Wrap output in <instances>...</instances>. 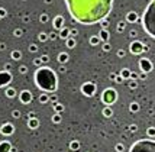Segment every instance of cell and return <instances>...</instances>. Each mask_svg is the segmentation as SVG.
<instances>
[{"label":"cell","mask_w":155,"mask_h":152,"mask_svg":"<svg viewBox=\"0 0 155 152\" xmlns=\"http://www.w3.org/2000/svg\"><path fill=\"white\" fill-rule=\"evenodd\" d=\"M65 3L70 15L83 25L103 20L112 9V0H65Z\"/></svg>","instance_id":"1"},{"label":"cell","mask_w":155,"mask_h":152,"mask_svg":"<svg viewBox=\"0 0 155 152\" xmlns=\"http://www.w3.org/2000/svg\"><path fill=\"white\" fill-rule=\"evenodd\" d=\"M36 86L45 91H54L57 88V77L52 70L49 68H41L35 74Z\"/></svg>","instance_id":"2"},{"label":"cell","mask_w":155,"mask_h":152,"mask_svg":"<svg viewBox=\"0 0 155 152\" xmlns=\"http://www.w3.org/2000/svg\"><path fill=\"white\" fill-rule=\"evenodd\" d=\"M144 28L151 36L155 38V0L148 4L144 13Z\"/></svg>","instance_id":"3"},{"label":"cell","mask_w":155,"mask_h":152,"mask_svg":"<svg viewBox=\"0 0 155 152\" xmlns=\"http://www.w3.org/2000/svg\"><path fill=\"white\" fill-rule=\"evenodd\" d=\"M131 152H155V142L154 141H138L132 148Z\"/></svg>","instance_id":"4"},{"label":"cell","mask_w":155,"mask_h":152,"mask_svg":"<svg viewBox=\"0 0 155 152\" xmlns=\"http://www.w3.org/2000/svg\"><path fill=\"white\" fill-rule=\"evenodd\" d=\"M102 100H103L104 104H112V103L116 100V91H115L113 88L104 90V93H103V96H102Z\"/></svg>","instance_id":"5"},{"label":"cell","mask_w":155,"mask_h":152,"mask_svg":"<svg viewBox=\"0 0 155 152\" xmlns=\"http://www.w3.org/2000/svg\"><path fill=\"white\" fill-rule=\"evenodd\" d=\"M81 91L86 94V96H93L94 94V91H96V86L93 84V83H86L83 87H81Z\"/></svg>","instance_id":"6"},{"label":"cell","mask_w":155,"mask_h":152,"mask_svg":"<svg viewBox=\"0 0 155 152\" xmlns=\"http://www.w3.org/2000/svg\"><path fill=\"white\" fill-rule=\"evenodd\" d=\"M10 81H12V75H10V73H7V71H0V87L7 86Z\"/></svg>","instance_id":"7"},{"label":"cell","mask_w":155,"mask_h":152,"mask_svg":"<svg viewBox=\"0 0 155 152\" xmlns=\"http://www.w3.org/2000/svg\"><path fill=\"white\" fill-rule=\"evenodd\" d=\"M20 100H22V103H29V102L32 100V94H30L29 91H23V93L20 94Z\"/></svg>","instance_id":"8"},{"label":"cell","mask_w":155,"mask_h":152,"mask_svg":"<svg viewBox=\"0 0 155 152\" xmlns=\"http://www.w3.org/2000/svg\"><path fill=\"white\" fill-rule=\"evenodd\" d=\"M62 23H64V19H62L61 16H57L55 20H54V26H55L57 29H61V28H62Z\"/></svg>","instance_id":"9"},{"label":"cell","mask_w":155,"mask_h":152,"mask_svg":"<svg viewBox=\"0 0 155 152\" xmlns=\"http://www.w3.org/2000/svg\"><path fill=\"white\" fill-rule=\"evenodd\" d=\"M1 132H3V133H6V135H7V133H12V132H13L12 125H4V126L1 128Z\"/></svg>","instance_id":"10"},{"label":"cell","mask_w":155,"mask_h":152,"mask_svg":"<svg viewBox=\"0 0 155 152\" xmlns=\"http://www.w3.org/2000/svg\"><path fill=\"white\" fill-rule=\"evenodd\" d=\"M9 149H10V145L7 142L0 144V152H9Z\"/></svg>","instance_id":"11"},{"label":"cell","mask_w":155,"mask_h":152,"mask_svg":"<svg viewBox=\"0 0 155 152\" xmlns=\"http://www.w3.org/2000/svg\"><path fill=\"white\" fill-rule=\"evenodd\" d=\"M100 38H102L103 41H107V39H109V32H106V30L103 29V30L100 32Z\"/></svg>","instance_id":"12"},{"label":"cell","mask_w":155,"mask_h":152,"mask_svg":"<svg viewBox=\"0 0 155 152\" xmlns=\"http://www.w3.org/2000/svg\"><path fill=\"white\" fill-rule=\"evenodd\" d=\"M149 67H151V65L148 64V61H147V59H142V61H141V68H145V70H149Z\"/></svg>","instance_id":"13"},{"label":"cell","mask_w":155,"mask_h":152,"mask_svg":"<svg viewBox=\"0 0 155 152\" xmlns=\"http://www.w3.org/2000/svg\"><path fill=\"white\" fill-rule=\"evenodd\" d=\"M139 46H141L139 44H132V46H131V48H132V51H134V52H139V51H141V48H139Z\"/></svg>","instance_id":"14"},{"label":"cell","mask_w":155,"mask_h":152,"mask_svg":"<svg viewBox=\"0 0 155 152\" xmlns=\"http://www.w3.org/2000/svg\"><path fill=\"white\" fill-rule=\"evenodd\" d=\"M67 58H68V57H67L65 54H61V55L58 57V59H60V62H65V61H67Z\"/></svg>","instance_id":"15"},{"label":"cell","mask_w":155,"mask_h":152,"mask_svg":"<svg viewBox=\"0 0 155 152\" xmlns=\"http://www.w3.org/2000/svg\"><path fill=\"white\" fill-rule=\"evenodd\" d=\"M67 45H68L70 48H73V46L75 45V41H74V39H68V42H67Z\"/></svg>","instance_id":"16"},{"label":"cell","mask_w":155,"mask_h":152,"mask_svg":"<svg viewBox=\"0 0 155 152\" xmlns=\"http://www.w3.org/2000/svg\"><path fill=\"white\" fill-rule=\"evenodd\" d=\"M12 57H13L15 59H19V58H20V52H17V51H16V52H13V54H12Z\"/></svg>","instance_id":"17"},{"label":"cell","mask_w":155,"mask_h":152,"mask_svg":"<svg viewBox=\"0 0 155 152\" xmlns=\"http://www.w3.org/2000/svg\"><path fill=\"white\" fill-rule=\"evenodd\" d=\"M6 94H7L9 97H13V96H15V90H12V88H10V90H7V91H6Z\"/></svg>","instance_id":"18"},{"label":"cell","mask_w":155,"mask_h":152,"mask_svg":"<svg viewBox=\"0 0 155 152\" xmlns=\"http://www.w3.org/2000/svg\"><path fill=\"white\" fill-rule=\"evenodd\" d=\"M128 20H135V13H129L128 15Z\"/></svg>","instance_id":"19"},{"label":"cell","mask_w":155,"mask_h":152,"mask_svg":"<svg viewBox=\"0 0 155 152\" xmlns=\"http://www.w3.org/2000/svg\"><path fill=\"white\" fill-rule=\"evenodd\" d=\"M67 35H68V30H67V29H64V30L61 32V38H67Z\"/></svg>","instance_id":"20"},{"label":"cell","mask_w":155,"mask_h":152,"mask_svg":"<svg viewBox=\"0 0 155 152\" xmlns=\"http://www.w3.org/2000/svg\"><path fill=\"white\" fill-rule=\"evenodd\" d=\"M104 115H106V116H110V115H112V110H110V109H104Z\"/></svg>","instance_id":"21"},{"label":"cell","mask_w":155,"mask_h":152,"mask_svg":"<svg viewBox=\"0 0 155 152\" xmlns=\"http://www.w3.org/2000/svg\"><path fill=\"white\" fill-rule=\"evenodd\" d=\"M29 125H30V128H35V126L38 125V122H36V120H30V123H29Z\"/></svg>","instance_id":"22"},{"label":"cell","mask_w":155,"mask_h":152,"mask_svg":"<svg viewBox=\"0 0 155 152\" xmlns=\"http://www.w3.org/2000/svg\"><path fill=\"white\" fill-rule=\"evenodd\" d=\"M39 39H41V41H45V39H46V35H45V33H41Z\"/></svg>","instance_id":"23"},{"label":"cell","mask_w":155,"mask_h":152,"mask_svg":"<svg viewBox=\"0 0 155 152\" xmlns=\"http://www.w3.org/2000/svg\"><path fill=\"white\" fill-rule=\"evenodd\" d=\"M99 42V38H91V44L94 45V44H97Z\"/></svg>","instance_id":"24"},{"label":"cell","mask_w":155,"mask_h":152,"mask_svg":"<svg viewBox=\"0 0 155 152\" xmlns=\"http://www.w3.org/2000/svg\"><path fill=\"white\" fill-rule=\"evenodd\" d=\"M122 75H123V77H128V75H129V73H128V70H123V73H122Z\"/></svg>","instance_id":"25"},{"label":"cell","mask_w":155,"mask_h":152,"mask_svg":"<svg viewBox=\"0 0 155 152\" xmlns=\"http://www.w3.org/2000/svg\"><path fill=\"white\" fill-rule=\"evenodd\" d=\"M6 15V10L4 9H0V16H4Z\"/></svg>","instance_id":"26"},{"label":"cell","mask_w":155,"mask_h":152,"mask_svg":"<svg viewBox=\"0 0 155 152\" xmlns=\"http://www.w3.org/2000/svg\"><path fill=\"white\" fill-rule=\"evenodd\" d=\"M54 122H60V116H58V115L54 116Z\"/></svg>","instance_id":"27"},{"label":"cell","mask_w":155,"mask_h":152,"mask_svg":"<svg viewBox=\"0 0 155 152\" xmlns=\"http://www.w3.org/2000/svg\"><path fill=\"white\" fill-rule=\"evenodd\" d=\"M55 109H57V110H62V106H61V104H57V107H55Z\"/></svg>","instance_id":"28"},{"label":"cell","mask_w":155,"mask_h":152,"mask_svg":"<svg viewBox=\"0 0 155 152\" xmlns=\"http://www.w3.org/2000/svg\"><path fill=\"white\" fill-rule=\"evenodd\" d=\"M26 71H28V70H26L25 67H22V68H20V73H26Z\"/></svg>","instance_id":"29"},{"label":"cell","mask_w":155,"mask_h":152,"mask_svg":"<svg viewBox=\"0 0 155 152\" xmlns=\"http://www.w3.org/2000/svg\"><path fill=\"white\" fill-rule=\"evenodd\" d=\"M41 102H46V96H42V97H41Z\"/></svg>","instance_id":"30"}]
</instances>
